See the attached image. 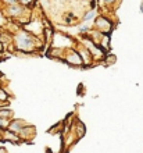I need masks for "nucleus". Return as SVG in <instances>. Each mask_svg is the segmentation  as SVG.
Segmentation results:
<instances>
[{
    "label": "nucleus",
    "instance_id": "nucleus-1",
    "mask_svg": "<svg viewBox=\"0 0 143 153\" xmlns=\"http://www.w3.org/2000/svg\"><path fill=\"white\" fill-rule=\"evenodd\" d=\"M14 43H16V48L21 52H32L36 48L35 38L31 36L25 31H21L14 36Z\"/></svg>",
    "mask_w": 143,
    "mask_h": 153
},
{
    "label": "nucleus",
    "instance_id": "nucleus-2",
    "mask_svg": "<svg viewBox=\"0 0 143 153\" xmlns=\"http://www.w3.org/2000/svg\"><path fill=\"white\" fill-rule=\"evenodd\" d=\"M22 11H24V6L20 3L7 6V8H6V14L8 17H20L22 14Z\"/></svg>",
    "mask_w": 143,
    "mask_h": 153
},
{
    "label": "nucleus",
    "instance_id": "nucleus-3",
    "mask_svg": "<svg viewBox=\"0 0 143 153\" xmlns=\"http://www.w3.org/2000/svg\"><path fill=\"white\" fill-rule=\"evenodd\" d=\"M25 125H27V124H25L24 121H21V120H14V121H11V123H8L7 129H10V131H13V132L18 134L21 129L24 128Z\"/></svg>",
    "mask_w": 143,
    "mask_h": 153
},
{
    "label": "nucleus",
    "instance_id": "nucleus-4",
    "mask_svg": "<svg viewBox=\"0 0 143 153\" xmlns=\"http://www.w3.org/2000/svg\"><path fill=\"white\" fill-rule=\"evenodd\" d=\"M67 61L71 63V64H75V65H79L82 63V59L79 57V54L76 52H71L70 54L67 56Z\"/></svg>",
    "mask_w": 143,
    "mask_h": 153
},
{
    "label": "nucleus",
    "instance_id": "nucleus-5",
    "mask_svg": "<svg viewBox=\"0 0 143 153\" xmlns=\"http://www.w3.org/2000/svg\"><path fill=\"white\" fill-rule=\"evenodd\" d=\"M96 28H99V29H106V31H107V29L110 28V22H108L106 18L100 17V18H97V20H96Z\"/></svg>",
    "mask_w": 143,
    "mask_h": 153
},
{
    "label": "nucleus",
    "instance_id": "nucleus-6",
    "mask_svg": "<svg viewBox=\"0 0 143 153\" xmlns=\"http://www.w3.org/2000/svg\"><path fill=\"white\" fill-rule=\"evenodd\" d=\"M0 117L8 120L10 117H13V111L10 109H3V106H0Z\"/></svg>",
    "mask_w": 143,
    "mask_h": 153
},
{
    "label": "nucleus",
    "instance_id": "nucleus-7",
    "mask_svg": "<svg viewBox=\"0 0 143 153\" xmlns=\"http://www.w3.org/2000/svg\"><path fill=\"white\" fill-rule=\"evenodd\" d=\"M8 127V120L3 118V117H0V128L1 129H7Z\"/></svg>",
    "mask_w": 143,
    "mask_h": 153
},
{
    "label": "nucleus",
    "instance_id": "nucleus-8",
    "mask_svg": "<svg viewBox=\"0 0 143 153\" xmlns=\"http://www.w3.org/2000/svg\"><path fill=\"white\" fill-rule=\"evenodd\" d=\"M8 99V95L6 93V91H3V89H0V102L1 103H4V102Z\"/></svg>",
    "mask_w": 143,
    "mask_h": 153
},
{
    "label": "nucleus",
    "instance_id": "nucleus-9",
    "mask_svg": "<svg viewBox=\"0 0 143 153\" xmlns=\"http://www.w3.org/2000/svg\"><path fill=\"white\" fill-rule=\"evenodd\" d=\"M4 25H6V16L0 11V28H1V27H4Z\"/></svg>",
    "mask_w": 143,
    "mask_h": 153
},
{
    "label": "nucleus",
    "instance_id": "nucleus-10",
    "mask_svg": "<svg viewBox=\"0 0 143 153\" xmlns=\"http://www.w3.org/2000/svg\"><path fill=\"white\" fill-rule=\"evenodd\" d=\"M93 17H95V11H87V14L84 16V20L87 21V20H90V18H93Z\"/></svg>",
    "mask_w": 143,
    "mask_h": 153
},
{
    "label": "nucleus",
    "instance_id": "nucleus-11",
    "mask_svg": "<svg viewBox=\"0 0 143 153\" xmlns=\"http://www.w3.org/2000/svg\"><path fill=\"white\" fill-rule=\"evenodd\" d=\"M20 4H22V6H29V4H32L35 0H17Z\"/></svg>",
    "mask_w": 143,
    "mask_h": 153
},
{
    "label": "nucleus",
    "instance_id": "nucleus-12",
    "mask_svg": "<svg viewBox=\"0 0 143 153\" xmlns=\"http://www.w3.org/2000/svg\"><path fill=\"white\" fill-rule=\"evenodd\" d=\"M4 4H7V6H11V4H16V3H18L17 0H1Z\"/></svg>",
    "mask_w": 143,
    "mask_h": 153
},
{
    "label": "nucleus",
    "instance_id": "nucleus-13",
    "mask_svg": "<svg viewBox=\"0 0 143 153\" xmlns=\"http://www.w3.org/2000/svg\"><path fill=\"white\" fill-rule=\"evenodd\" d=\"M3 139V131H1V128H0V141Z\"/></svg>",
    "mask_w": 143,
    "mask_h": 153
},
{
    "label": "nucleus",
    "instance_id": "nucleus-14",
    "mask_svg": "<svg viewBox=\"0 0 143 153\" xmlns=\"http://www.w3.org/2000/svg\"><path fill=\"white\" fill-rule=\"evenodd\" d=\"M0 153H7V152H6V149H4V148H0Z\"/></svg>",
    "mask_w": 143,
    "mask_h": 153
},
{
    "label": "nucleus",
    "instance_id": "nucleus-15",
    "mask_svg": "<svg viewBox=\"0 0 143 153\" xmlns=\"http://www.w3.org/2000/svg\"><path fill=\"white\" fill-rule=\"evenodd\" d=\"M104 1H106V3H113L114 0H104Z\"/></svg>",
    "mask_w": 143,
    "mask_h": 153
},
{
    "label": "nucleus",
    "instance_id": "nucleus-16",
    "mask_svg": "<svg viewBox=\"0 0 143 153\" xmlns=\"http://www.w3.org/2000/svg\"><path fill=\"white\" fill-rule=\"evenodd\" d=\"M1 49H3V48H1V42H0V50H1Z\"/></svg>",
    "mask_w": 143,
    "mask_h": 153
},
{
    "label": "nucleus",
    "instance_id": "nucleus-17",
    "mask_svg": "<svg viewBox=\"0 0 143 153\" xmlns=\"http://www.w3.org/2000/svg\"><path fill=\"white\" fill-rule=\"evenodd\" d=\"M0 106H3V103H1V102H0Z\"/></svg>",
    "mask_w": 143,
    "mask_h": 153
}]
</instances>
